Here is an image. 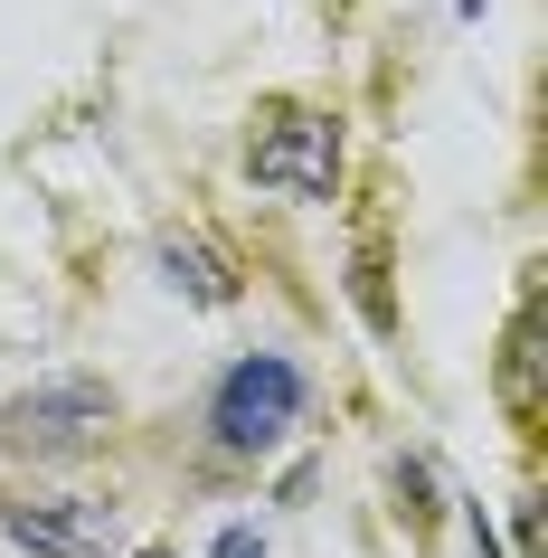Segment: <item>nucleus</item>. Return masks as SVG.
<instances>
[{
  "label": "nucleus",
  "instance_id": "20e7f679",
  "mask_svg": "<svg viewBox=\"0 0 548 558\" xmlns=\"http://www.w3.org/2000/svg\"><path fill=\"white\" fill-rule=\"evenodd\" d=\"M105 426H114V388L105 379H38L0 408V436L20 454H86Z\"/></svg>",
  "mask_w": 548,
  "mask_h": 558
},
{
  "label": "nucleus",
  "instance_id": "7ed1b4c3",
  "mask_svg": "<svg viewBox=\"0 0 548 558\" xmlns=\"http://www.w3.org/2000/svg\"><path fill=\"white\" fill-rule=\"evenodd\" d=\"M0 530L29 558H114L123 549V501H105V493H20V501H0Z\"/></svg>",
  "mask_w": 548,
  "mask_h": 558
},
{
  "label": "nucleus",
  "instance_id": "f257e3e1",
  "mask_svg": "<svg viewBox=\"0 0 548 558\" xmlns=\"http://www.w3.org/2000/svg\"><path fill=\"white\" fill-rule=\"evenodd\" d=\"M303 398H313V379H303L293 351L228 360L218 388H208V445H218V454H275V445L303 426Z\"/></svg>",
  "mask_w": 548,
  "mask_h": 558
},
{
  "label": "nucleus",
  "instance_id": "f03ea898",
  "mask_svg": "<svg viewBox=\"0 0 548 558\" xmlns=\"http://www.w3.org/2000/svg\"><path fill=\"white\" fill-rule=\"evenodd\" d=\"M246 180L256 190H284V199H331L341 190V123L303 114V105H275L246 143Z\"/></svg>",
  "mask_w": 548,
  "mask_h": 558
},
{
  "label": "nucleus",
  "instance_id": "423d86ee",
  "mask_svg": "<svg viewBox=\"0 0 548 558\" xmlns=\"http://www.w3.org/2000/svg\"><path fill=\"white\" fill-rule=\"evenodd\" d=\"M218 558H265V530L256 521H228V530H218Z\"/></svg>",
  "mask_w": 548,
  "mask_h": 558
},
{
  "label": "nucleus",
  "instance_id": "0eeeda50",
  "mask_svg": "<svg viewBox=\"0 0 548 558\" xmlns=\"http://www.w3.org/2000/svg\"><path fill=\"white\" fill-rule=\"evenodd\" d=\"M133 558H171V549H133Z\"/></svg>",
  "mask_w": 548,
  "mask_h": 558
},
{
  "label": "nucleus",
  "instance_id": "39448f33",
  "mask_svg": "<svg viewBox=\"0 0 548 558\" xmlns=\"http://www.w3.org/2000/svg\"><path fill=\"white\" fill-rule=\"evenodd\" d=\"M161 275H171V294H190V303H236V275H228V256L218 246H199V236H161Z\"/></svg>",
  "mask_w": 548,
  "mask_h": 558
}]
</instances>
